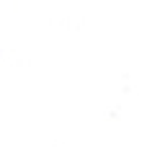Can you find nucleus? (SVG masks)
Returning a JSON list of instances; mask_svg holds the SVG:
<instances>
[]
</instances>
